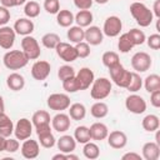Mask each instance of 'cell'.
Instances as JSON below:
<instances>
[{
	"instance_id": "7402d4cb",
	"label": "cell",
	"mask_w": 160,
	"mask_h": 160,
	"mask_svg": "<svg viewBox=\"0 0 160 160\" xmlns=\"http://www.w3.org/2000/svg\"><path fill=\"white\" fill-rule=\"evenodd\" d=\"M142 158L145 160H158L160 158V146L155 141H149L142 145Z\"/></svg>"
},
{
	"instance_id": "816d5d0a",
	"label": "cell",
	"mask_w": 160,
	"mask_h": 160,
	"mask_svg": "<svg viewBox=\"0 0 160 160\" xmlns=\"http://www.w3.org/2000/svg\"><path fill=\"white\" fill-rule=\"evenodd\" d=\"M141 155L140 154H138V152H126V154H124L122 156H121V159L122 160H141Z\"/></svg>"
},
{
	"instance_id": "8fae6325",
	"label": "cell",
	"mask_w": 160,
	"mask_h": 160,
	"mask_svg": "<svg viewBox=\"0 0 160 160\" xmlns=\"http://www.w3.org/2000/svg\"><path fill=\"white\" fill-rule=\"evenodd\" d=\"M31 132H32V122L29 119L21 118L20 120H18V122L14 126V134L18 140L29 139L31 136Z\"/></svg>"
},
{
	"instance_id": "3957f363",
	"label": "cell",
	"mask_w": 160,
	"mask_h": 160,
	"mask_svg": "<svg viewBox=\"0 0 160 160\" xmlns=\"http://www.w3.org/2000/svg\"><path fill=\"white\" fill-rule=\"evenodd\" d=\"M111 92V81L106 78L95 79L91 84L90 96L94 100H104Z\"/></svg>"
},
{
	"instance_id": "9a60e30c",
	"label": "cell",
	"mask_w": 160,
	"mask_h": 160,
	"mask_svg": "<svg viewBox=\"0 0 160 160\" xmlns=\"http://www.w3.org/2000/svg\"><path fill=\"white\" fill-rule=\"evenodd\" d=\"M108 144L112 149H122L128 144V136L124 131L114 130L108 134Z\"/></svg>"
},
{
	"instance_id": "7c38bea8",
	"label": "cell",
	"mask_w": 160,
	"mask_h": 160,
	"mask_svg": "<svg viewBox=\"0 0 160 160\" xmlns=\"http://www.w3.org/2000/svg\"><path fill=\"white\" fill-rule=\"evenodd\" d=\"M50 70H51L50 62L45 60H38L31 66V76L38 81H42L49 76Z\"/></svg>"
},
{
	"instance_id": "d4e9b609",
	"label": "cell",
	"mask_w": 160,
	"mask_h": 160,
	"mask_svg": "<svg viewBox=\"0 0 160 160\" xmlns=\"http://www.w3.org/2000/svg\"><path fill=\"white\" fill-rule=\"evenodd\" d=\"M31 122H32V126H35V128L44 126V125H50V122H51L50 114L46 110H38L32 114Z\"/></svg>"
},
{
	"instance_id": "c3c4849f",
	"label": "cell",
	"mask_w": 160,
	"mask_h": 160,
	"mask_svg": "<svg viewBox=\"0 0 160 160\" xmlns=\"http://www.w3.org/2000/svg\"><path fill=\"white\" fill-rule=\"evenodd\" d=\"M9 20H10V11L8 8L1 5L0 6V26L6 25Z\"/></svg>"
},
{
	"instance_id": "ffe728a7",
	"label": "cell",
	"mask_w": 160,
	"mask_h": 160,
	"mask_svg": "<svg viewBox=\"0 0 160 160\" xmlns=\"http://www.w3.org/2000/svg\"><path fill=\"white\" fill-rule=\"evenodd\" d=\"M90 136H91V140H96V141H101L104 139L108 138V134H109V129L108 126L104 124V122H94L90 128Z\"/></svg>"
},
{
	"instance_id": "4dcf8cb0",
	"label": "cell",
	"mask_w": 160,
	"mask_h": 160,
	"mask_svg": "<svg viewBox=\"0 0 160 160\" xmlns=\"http://www.w3.org/2000/svg\"><path fill=\"white\" fill-rule=\"evenodd\" d=\"M108 112H109V106L104 101H100V100L92 104V106L90 108V114L95 119H102L108 115Z\"/></svg>"
},
{
	"instance_id": "ee69618b",
	"label": "cell",
	"mask_w": 160,
	"mask_h": 160,
	"mask_svg": "<svg viewBox=\"0 0 160 160\" xmlns=\"http://www.w3.org/2000/svg\"><path fill=\"white\" fill-rule=\"evenodd\" d=\"M75 49H76V52H78V58H88L90 55V45L84 40V41H80L75 45Z\"/></svg>"
},
{
	"instance_id": "d590c367",
	"label": "cell",
	"mask_w": 160,
	"mask_h": 160,
	"mask_svg": "<svg viewBox=\"0 0 160 160\" xmlns=\"http://www.w3.org/2000/svg\"><path fill=\"white\" fill-rule=\"evenodd\" d=\"M38 138H39V142H40V145H41L42 148H45V149H50V148H52V146L55 145V142H56L55 136L52 135L51 130L38 134Z\"/></svg>"
},
{
	"instance_id": "7bdbcfd3",
	"label": "cell",
	"mask_w": 160,
	"mask_h": 160,
	"mask_svg": "<svg viewBox=\"0 0 160 160\" xmlns=\"http://www.w3.org/2000/svg\"><path fill=\"white\" fill-rule=\"evenodd\" d=\"M58 76H59V79L61 81H64L65 79H69L71 76H75V70L70 65H62L58 70Z\"/></svg>"
},
{
	"instance_id": "83f0119b",
	"label": "cell",
	"mask_w": 160,
	"mask_h": 160,
	"mask_svg": "<svg viewBox=\"0 0 160 160\" xmlns=\"http://www.w3.org/2000/svg\"><path fill=\"white\" fill-rule=\"evenodd\" d=\"M141 125L144 128L145 131H149V132H152V131H156L160 126V120H159V116L154 115V114H149L146 115L142 121H141Z\"/></svg>"
},
{
	"instance_id": "30bf717a",
	"label": "cell",
	"mask_w": 160,
	"mask_h": 160,
	"mask_svg": "<svg viewBox=\"0 0 160 160\" xmlns=\"http://www.w3.org/2000/svg\"><path fill=\"white\" fill-rule=\"evenodd\" d=\"M55 50H56L58 56H59L61 60L66 61V62H71V61H75V60L78 59V52H76L75 46L70 45L69 42L60 41V42L56 45Z\"/></svg>"
},
{
	"instance_id": "8992f818",
	"label": "cell",
	"mask_w": 160,
	"mask_h": 160,
	"mask_svg": "<svg viewBox=\"0 0 160 160\" xmlns=\"http://www.w3.org/2000/svg\"><path fill=\"white\" fill-rule=\"evenodd\" d=\"M151 56L145 51L135 52L131 58V66L136 72H145L151 68Z\"/></svg>"
},
{
	"instance_id": "60d3db41",
	"label": "cell",
	"mask_w": 160,
	"mask_h": 160,
	"mask_svg": "<svg viewBox=\"0 0 160 160\" xmlns=\"http://www.w3.org/2000/svg\"><path fill=\"white\" fill-rule=\"evenodd\" d=\"M128 35L130 36V39H131L134 46H136V45H141V44H144L145 40H146V36H145L144 31L140 30V29H136V28L129 30V31H128Z\"/></svg>"
},
{
	"instance_id": "7a4b0ae2",
	"label": "cell",
	"mask_w": 160,
	"mask_h": 160,
	"mask_svg": "<svg viewBox=\"0 0 160 160\" xmlns=\"http://www.w3.org/2000/svg\"><path fill=\"white\" fill-rule=\"evenodd\" d=\"M2 62L5 68L9 70H19L28 65L29 59L22 52V50H10L5 52L2 58Z\"/></svg>"
},
{
	"instance_id": "9c48e42d",
	"label": "cell",
	"mask_w": 160,
	"mask_h": 160,
	"mask_svg": "<svg viewBox=\"0 0 160 160\" xmlns=\"http://www.w3.org/2000/svg\"><path fill=\"white\" fill-rule=\"evenodd\" d=\"M121 29H122V22L120 18L116 15H111L106 18V20L104 21L102 34H105L109 38H115L121 32Z\"/></svg>"
},
{
	"instance_id": "4316f807",
	"label": "cell",
	"mask_w": 160,
	"mask_h": 160,
	"mask_svg": "<svg viewBox=\"0 0 160 160\" xmlns=\"http://www.w3.org/2000/svg\"><path fill=\"white\" fill-rule=\"evenodd\" d=\"M68 109H69V116L72 120H82L86 115V108L81 102H74Z\"/></svg>"
},
{
	"instance_id": "1f68e13d",
	"label": "cell",
	"mask_w": 160,
	"mask_h": 160,
	"mask_svg": "<svg viewBox=\"0 0 160 160\" xmlns=\"http://www.w3.org/2000/svg\"><path fill=\"white\" fill-rule=\"evenodd\" d=\"M82 154L86 159H90V160H95L100 156V149L99 146L95 144V142H91V141H88L84 144V148H82Z\"/></svg>"
},
{
	"instance_id": "f35d334b",
	"label": "cell",
	"mask_w": 160,
	"mask_h": 160,
	"mask_svg": "<svg viewBox=\"0 0 160 160\" xmlns=\"http://www.w3.org/2000/svg\"><path fill=\"white\" fill-rule=\"evenodd\" d=\"M24 12L29 19H34L40 14V5L36 1H26L24 6Z\"/></svg>"
},
{
	"instance_id": "b9f144b4",
	"label": "cell",
	"mask_w": 160,
	"mask_h": 160,
	"mask_svg": "<svg viewBox=\"0 0 160 160\" xmlns=\"http://www.w3.org/2000/svg\"><path fill=\"white\" fill-rule=\"evenodd\" d=\"M61 82H62V88H64V90H65L66 92L72 94V92H76V91L80 90V89H79V84H78L75 76H71V78H69V79H65V80L61 81Z\"/></svg>"
},
{
	"instance_id": "4fadbf2b",
	"label": "cell",
	"mask_w": 160,
	"mask_h": 160,
	"mask_svg": "<svg viewBox=\"0 0 160 160\" xmlns=\"http://www.w3.org/2000/svg\"><path fill=\"white\" fill-rule=\"evenodd\" d=\"M76 81L79 84V89L80 90H86L91 86L92 81L95 80V75L92 72L91 69L89 68H81L76 74H75Z\"/></svg>"
},
{
	"instance_id": "6f0895ef",
	"label": "cell",
	"mask_w": 160,
	"mask_h": 160,
	"mask_svg": "<svg viewBox=\"0 0 160 160\" xmlns=\"http://www.w3.org/2000/svg\"><path fill=\"white\" fill-rule=\"evenodd\" d=\"M5 141H6V138H4V136L0 135V151H4V149H5Z\"/></svg>"
},
{
	"instance_id": "d6986e66",
	"label": "cell",
	"mask_w": 160,
	"mask_h": 160,
	"mask_svg": "<svg viewBox=\"0 0 160 160\" xmlns=\"http://www.w3.org/2000/svg\"><path fill=\"white\" fill-rule=\"evenodd\" d=\"M34 28H35V25L29 18H20L15 21L12 29L15 30L16 34L26 36V35H30L34 31Z\"/></svg>"
},
{
	"instance_id": "ac0fdd59",
	"label": "cell",
	"mask_w": 160,
	"mask_h": 160,
	"mask_svg": "<svg viewBox=\"0 0 160 160\" xmlns=\"http://www.w3.org/2000/svg\"><path fill=\"white\" fill-rule=\"evenodd\" d=\"M102 39H104V34H102V30L99 26H91L90 25L85 30L84 40L89 45H100L102 42Z\"/></svg>"
},
{
	"instance_id": "be15d7a7",
	"label": "cell",
	"mask_w": 160,
	"mask_h": 160,
	"mask_svg": "<svg viewBox=\"0 0 160 160\" xmlns=\"http://www.w3.org/2000/svg\"><path fill=\"white\" fill-rule=\"evenodd\" d=\"M92 1H95V2H98V4H100V5H104V4H106L109 0H92Z\"/></svg>"
},
{
	"instance_id": "74e56055",
	"label": "cell",
	"mask_w": 160,
	"mask_h": 160,
	"mask_svg": "<svg viewBox=\"0 0 160 160\" xmlns=\"http://www.w3.org/2000/svg\"><path fill=\"white\" fill-rule=\"evenodd\" d=\"M41 42L46 49H55L60 42V36L55 32H48L41 38Z\"/></svg>"
},
{
	"instance_id": "f1b7e54d",
	"label": "cell",
	"mask_w": 160,
	"mask_h": 160,
	"mask_svg": "<svg viewBox=\"0 0 160 160\" xmlns=\"http://www.w3.org/2000/svg\"><path fill=\"white\" fill-rule=\"evenodd\" d=\"M56 21L61 28H70L74 22V14L70 10H59L56 14Z\"/></svg>"
},
{
	"instance_id": "5bb4252c",
	"label": "cell",
	"mask_w": 160,
	"mask_h": 160,
	"mask_svg": "<svg viewBox=\"0 0 160 160\" xmlns=\"http://www.w3.org/2000/svg\"><path fill=\"white\" fill-rule=\"evenodd\" d=\"M16 32L12 28L2 25L0 26V48L5 50H10L15 42Z\"/></svg>"
},
{
	"instance_id": "9f6ffc18",
	"label": "cell",
	"mask_w": 160,
	"mask_h": 160,
	"mask_svg": "<svg viewBox=\"0 0 160 160\" xmlns=\"http://www.w3.org/2000/svg\"><path fill=\"white\" fill-rule=\"evenodd\" d=\"M58 159H60V160H66V154H64V152H59V154H55L54 156H52V160H58Z\"/></svg>"
},
{
	"instance_id": "2e32d148",
	"label": "cell",
	"mask_w": 160,
	"mask_h": 160,
	"mask_svg": "<svg viewBox=\"0 0 160 160\" xmlns=\"http://www.w3.org/2000/svg\"><path fill=\"white\" fill-rule=\"evenodd\" d=\"M39 152H40V146L36 140H32L30 138L24 140L21 145V155L25 159H35L39 156Z\"/></svg>"
},
{
	"instance_id": "7dc6e473",
	"label": "cell",
	"mask_w": 160,
	"mask_h": 160,
	"mask_svg": "<svg viewBox=\"0 0 160 160\" xmlns=\"http://www.w3.org/2000/svg\"><path fill=\"white\" fill-rule=\"evenodd\" d=\"M148 46L152 50H159L160 49V35L159 34H151L148 39H146Z\"/></svg>"
},
{
	"instance_id": "44dd1931",
	"label": "cell",
	"mask_w": 160,
	"mask_h": 160,
	"mask_svg": "<svg viewBox=\"0 0 160 160\" xmlns=\"http://www.w3.org/2000/svg\"><path fill=\"white\" fill-rule=\"evenodd\" d=\"M56 145H58V149L61 152L69 154V152H72L75 150V148H76V140L71 135H62V136H60L58 139Z\"/></svg>"
},
{
	"instance_id": "e575fe53",
	"label": "cell",
	"mask_w": 160,
	"mask_h": 160,
	"mask_svg": "<svg viewBox=\"0 0 160 160\" xmlns=\"http://www.w3.org/2000/svg\"><path fill=\"white\" fill-rule=\"evenodd\" d=\"M101 60H102V64H104L108 69H110V68H112V66L120 64L119 54L115 52V51H105V52L102 54Z\"/></svg>"
},
{
	"instance_id": "f5cc1de1",
	"label": "cell",
	"mask_w": 160,
	"mask_h": 160,
	"mask_svg": "<svg viewBox=\"0 0 160 160\" xmlns=\"http://www.w3.org/2000/svg\"><path fill=\"white\" fill-rule=\"evenodd\" d=\"M152 15L156 16L158 19H160V0H155L154 1V6H152Z\"/></svg>"
},
{
	"instance_id": "ba28073f",
	"label": "cell",
	"mask_w": 160,
	"mask_h": 160,
	"mask_svg": "<svg viewBox=\"0 0 160 160\" xmlns=\"http://www.w3.org/2000/svg\"><path fill=\"white\" fill-rule=\"evenodd\" d=\"M125 108L132 114L140 115L146 110V101L138 94H131L125 99Z\"/></svg>"
},
{
	"instance_id": "d6a6232c",
	"label": "cell",
	"mask_w": 160,
	"mask_h": 160,
	"mask_svg": "<svg viewBox=\"0 0 160 160\" xmlns=\"http://www.w3.org/2000/svg\"><path fill=\"white\" fill-rule=\"evenodd\" d=\"M144 86L148 92H152L155 90H160V76L158 74H150L144 80Z\"/></svg>"
},
{
	"instance_id": "e7e4bbea",
	"label": "cell",
	"mask_w": 160,
	"mask_h": 160,
	"mask_svg": "<svg viewBox=\"0 0 160 160\" xmlns=\"http://www.w3.org/2000/svg\"><path fill=\"white\" fill-rule=\"evenodd\" d=\"M135 1H138V0H135Z\"/></svg>"
},
{
	"instance_id": "6da1fadb",
	"label": "cell",
	"mask_w": 160,
	"mask_h": 160,
	"mask_svg": "<svg viewBox=\"0 0 160 160\" xmlns=\"http://www.w3.org/2000/svg\"><path fill=\"white\" fill-rule=\"evenodd\" d=\"M129 10H130L131 16L135 19L136 24H138L139 26H141V28L149 26V25L152 22V20H154L152 11H151L145 4L140 2V1H134V2L130 5Z\"/></svg>"
},
{
	"instance_id": "bcb514c9",
	"label": "cell",
	"mask_w": 160,
	"mask_h": 160,
	"mask_svg": "<svg viewBox=\"0 0 160 160\" xmlns=\"http://www.w3.org/2000/svg\"><path fill=\"white\" fill-rule=\"evenodd\" d=\"M20 148V142L19 140L15 138H6V141H5V149L4 151H8V152H16Z\"/></svg>"
},
{
	"instance_id": "f546056e",
	"label": "cell",
	"mask_w": 160,
	"mask_h": 160,
	"mask_svg": "<svg viewBox=\"0 0 160 160\" xmlns=\"http://www.w3.org/2000/svg\"><path fill=\"white\" fill-rule=\"evenodd\" d=\"M66 36L68 39L74 42V44H78L80 41H84V38H85V30L81 28V26H70L68 32H66Z\"/></svg>"
},
{
	"instance_id": "484cf974",
	"label": "cell",
	"mask_w": 160,
	"mask_h": 160,
	"mask_svg": "<svg viewBox=\"0 0 160 160\" xmlns=\"http://www.w3.org/2000/svg\"><path fill=\"white\" fill-rule=\"evenodd\" d=\"M92 20H94V16H92V12L90 10H80L74 16V21H76L78 26H81V28L90 26Z\"/></svg>"
},
{
	"instance_id": "681fc988",
	"label": "cell",
	"mask_w": 160,
	"mask_h": 160,
	"mask_svg": "<svg viewBox=\"0 0 160 160\" xmlns=\"http://www.w3.org/2000/svg\"><path fill=\"white\" fill-rule=\"evenodd\" d=\"M92 0H74V4L79 10H89L92 6Z\"/></svg>"
},
{
	"instance_id": "836d02e7",
	"label": "cell",
	"mask_w": 160,
	"mask_h": 160,
	"mask_svg": "<svg viewBox=\"0 0 160 160\" xmlns=\"http://www.w3.org/2000/svg\"><path fill=\"white\" fill-rule=\"evenodd\" d=\"M74 139L76 140V142H80V144H85L88 141L91 140V136H90V130L88 126L85 125H80L75 129L74 131Z\"/></svg>"
},
{
	"instance_id": "5b68a950",
	"label": "cell",
	"mask_w": 160,
	"mask_h": 160,
	"mask_svg": "<svg viewBox=\"0 0 160 160\" xmlns=\"http://www.w3.org/2000/svg\"><path fill=\"white\" fill-rule=\"evenodd\" d=\"M21 49H22V52L28 56L29 60H36V59H39V56L41 54L40 45H39L38 40L31 35H26V36L22 38Z\"/></svg>"
},
{
	"instance_id": "db71d44e",
	"label": "cell",
	"mask_w": 160,
	"mask_h": 160,
	"mask_svg": "<svg viewBox=\"0 0 160 160\" xmlns=\"http://www.w3.org/2000/svg\"><path fill=\"white\" fill-rule=\"evenodd\" d=\"M35 130H36V135H38V134H40V132H45V131L51 130V128H50V125H44V126H38V128H35Z\"/></svg>"
},
{
	"instance_id": "cb8c5ba5",
	"label": "cell",
	"mask_w": 160,
	"mask_h": 160,
	"mask_svg": "<svg viewBox=\"0 0 160 160\" xmlns=\"http://www.w3.org/2000/svg\"><path fill=\"white\" fill-rule=\"evenodd\" d=\"M14 132V124L11 119L2 111L0 112V135L4 138H10Z\"/></svg>"
},
{
	"instance_id": "680465c9",
	"label": "cell",
	"mask_w": 160,
	"mask_h": 160,
	"mask_svg": "<svg viewBox=\"0 0 160 160\" xmlns=\"http://www.w3.org/2000/svg\"><path fill=\"white\" fill-rule=\"evenodd\" d=\"M5 110V102H4V99L2 96L0 95V112H2Z\"/></svg>"
},
{
	"instance_id": "94428289",
	"label": "cell",
	"mask_w": 160,
	"mask_h": 160,
	"mask_svg": "<svg viewBox=\"0 0 160 160\" xmlns=\"http://www.w3.org/2000/svg\"><path fill=\"white\" fill-rule=\"evenodd\" d=\"M155 142L160 146V132H159V129L156 130V135H155Z\"/></svg>"
},
{
	"instance_id": "603a6c76",
	"label": "cell",
	"mask_w": 160,
	"mask_h": 160,
	"mask_svg": "<svg viewBox=\"0 0 160 160\" xmlns=\"http://www.w3.org/2000/svg\"><path fill=\"white\" fill-rule=\"evenodd\" d=\"M6 85L12 91H20L25 86V79L19 72H11L6 78Z\"/></svg>"
},
{
	"instance_id": "e0dca14e",
	"label": "cell",
	"mask_w": 160,
	"mask_h": 160,
	"mask_svg": "<svg viewBox=\"0 0 160 160\" xmlns=\"http://www.w3.org/2000/svg\"><path fill=\"white\" fill-rule=\"evenodd\" d=\"M51 125L54 128L55 131L58 132H65L66 130L70 129V125H71V121H70V116L68 114H64V112H59L56 114L52 119H51Z\"/></svg>"
},
{
	"instance_id": "8d00e7d4",
	"label": "cell",
	"mask_w": 160,
	"mask_h": 160,
	"mask_svg": "<svg viewBox=\"0 0 160 160\" xmlns=\"http://www.w3.org/2000/svg\"><path fill=\"white\" fill-rule=\"evenodd\" d=\"M132 48H134V44H132L130 36L128 35V32L121 34L120 38H119V41H118V49L120 50V52L126 54V52H129Z\"/></svg>"
},
{
	"instance_id": "277c9868",
	"label": "cell",
	"mask_w": 160,
	"mask_h": 160,
	"mask_svg": "<svg viewBox=\"0 0 160 160\" xmlns=\"http://www.w3.org/2000/svg\"><path fill=\"white\" fill-rule=\"evenodd\" d=\"M109 74L115 85H118L119 88L126 89L131 79V71L126 70L121 64H118L109 69Z\"/></svg>"
},
{
	"instance_id": "11a10c76",
	"label": "cell",
	"mask_w": 160,
	"mask_h": 160,
	"mask_svg": "<svg viewBox=\"0 0 160 160\" xmlns=\"http://www.w3.org/2000/svg\"><path fill=\"white\" fill-rule=\"evenodd\" d=\"M0 2H1V5H2V6L8 8V9H10V8H14V6H15V5H14V0H0Z\"/></svg>"
},
{
	"instance_id": "ab89813d",
	"label": "cell",
	"mask_w": 160,
	"mask_h": 160,
	"mask_svg": "<svg viewBox=\"0 0 160 160\" xmlns=\"http://www.w3.org/2000/svg\"><path fill=\"white\" fill-rule=\"evenodd\" d=\"M141 86H142V79L140 78L139 72L131 71V79H130L129 85L126 86V90H129L130 92H136L141 89Z\"/></svg>"
},
{
	"instance_id": "52a82bcc",
	"label": "cell",
	"mask_w": 160,
	"mask_h": 160,
	"mask_svg": "<svg viewBox=\"0 0 160 160\" xmlns=\"http://www.w3.org/2000/svg\"><path fill=\"white\" fill-rule=\"evenodd\" d=\"M46 104L49 106L50 110H55V111H62L66 110L70 106V98L66 94H61V92H55L49 95Z\"/></svg>"
},
{
	"instance_id": "6125c7cd",
	"label": "cell",
	"mask_w": 160,
	"mask_h": 160,
	"mask_svg": "<svg viewBox=\"0 0 160 160\" xmlns=\"http://www.w3.org/2000/svg\"><path fill=\"white\" fill-rule=\"evenodd\" d=\"M26 2V0H14V5L15 6H20V5H24Z\"/></svg>"
},
{
	"instance_id": "91938a15",
	"label": "cell",
	"mask_w": 160,
	"mask_h": 160,
	"mask_svg": "<svg viewBox=\"0 0 160 160\" xmlns=\"http://www.w3.org/2000/svg\"><path fill=\"white\" fill-rule=\"evenodd\" d=\"M69 159H70V160H78L79 158H78L76 155H72L71 152H69V154H66V160H69Z\"/></svg>"
},
{
	"instance_id": "f6af8a7d",
	"label": "cell",
	"mask_w": 160,
	"mask_h": 160,
	"mask_svg": "<svg viewBox=\"0 0 160 160\" xmlns=\"http://www.w3.org/2000/svg\"><path fill=\"white\" fill-rule=\"evenodd\" d=\"M44 9L49 14H58L60 10L59 0H44Z\"/></svg>"
},
{
	"instance_id": "f907efd6",
	"label": "cell",
	"mask_w": 160,
	"mask_h": 160,
	"mask_svg": "<svg viewBox=\"0 0 160 160\" xmlns=\"http://www.w3.org/2000/svg\"><path fill=\"white\" fill-rule=\"evenodd\" d=\"M150 102L154 108H160V90L150 92Z\"/></svg>"
}]
</instances>
